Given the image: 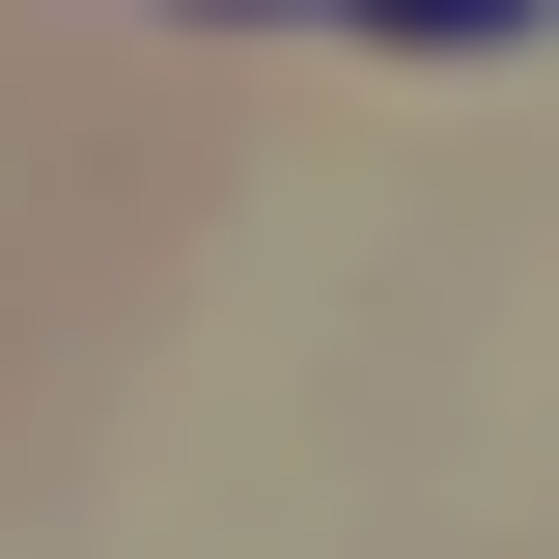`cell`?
<instances>
[{"label":"cell","mask_w":559,"mask_h":559,"mask_svg":"<svg viewBox=\"0 0 559 559\" xmlns=\"http://www.w3.org/2000/svg\"><path fill=\"white\" fill-rule=\"evenodd\" d=\"M364 28H419V57H532L559 0H364Z\"/></svg>","instance_id":"cell-1"}]
</instances>
